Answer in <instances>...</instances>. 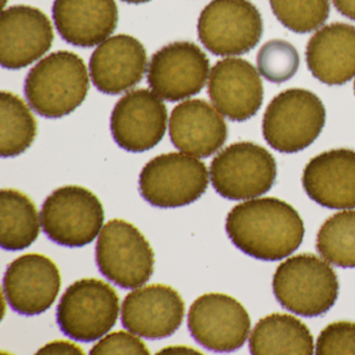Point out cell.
<instances>
[{
    "label": "cell",
    "instance_id": "obj_9",
    "mask_svg": "<svg viewBox=\"0 0 355 355\" xmlns=\"http://www.w3.org/2000/svg\"><path fill=\"white\" fill-rule=\"evenodd\" d=\"M155 252L144 234L130 222L113 219L101 232L96 244L99 271L122 288L148 282L155 270Z\"/></svg>",
    "mask_w": 355,
    "mask_h": 355
},
{
    "label": "cell",
    "instance_id": "obj_33",
    "mask_svg": "<svg viewBox=\"0 0 355 355\" xmlns=\"http://www.w3.org/2000/svg\"><path fill=\"white\" fill-rule=\"evenodd\" d=\"M124 3H132V5H141V3H146L151 0H122Z\"/></svg>",
    "mask_w": 355,
    "mask_h": 355
},
{
    "label": "cell",
    "instance_id": "obj_10",
    "mask_svg": "<svg viewBox=\"0 0 355 355\" xmlns=\"http://www.w3.org/2000/svg\"><path fill=\"white\" fill-rule=\"evenodd\" d=\"M199 40L215 55L234 57L252 51L263 33V18L248 0H211L198 19Z\"/></svg>",
    "mask_w": 355,
    "mask_h": 355
},
{
    "label": "cell",
    "instance_id": "obj_24",
    "mask_svg": "<svg viewBox=\"0 0 355 355\" xmlns=\"http://www.w3.org/2000/svg\"><path fill=\"white\" fill-rule=\"evenodd\" d=\"M38 209L30 197L14 189L0 193V246L18 251L36 242L40 234Z\"/></svg>",
    "mask_w": 355,
    "mask_h": 355
},
{
    "label": "cell",
    "instance_id": "obj_29",
    "mask_svg": "<svg viewBox=\"0 0 355 355\" xmlns=\"http://www.w3.org/2000/svg\"><path fill=\"white\" fill-rule=\"evenodd\" d=\"M318 355L355 354V323L348 321L329 324L318 336Z\"/></svg>",
    "mask_w": 355,
    "mask_h": 355
},
{
    "label": "cell",
    "instance_id": "obj_2",
    "mask_svg": "<svg viewBox=\"0 0 355 355\" xmlns=\"http://www.w3.org/2000/svg\"><path fill=\"white\" fill-rule=\"evenodd\" d=\"M90 88L84 60L61 51L43 58L28 72L24 93L30 107L39 115L58 119L82 105Z\"/></svg>",
    "mask_w": 355,
    "mask_h": 355
},
{
    "label": "cell",
    "instance_id": "obj_23",
    "mask_svg": "<svg viewBox=\"0 0 355 355\" xmlns=\"http://www.w3.org/2000/svg\"><path fill=\"white\" fill-rule=\"evenodd\" d=\"M249 348L255 355H311L315 350L307 326L286 313H272L259 320L251 334Z\"/></svg>",
    "mask_w": 355,
    "mask_h": 355
},
{
    "label": "cell",
    "instance_id": "obj_35",
    "mask_svg": "<svg viewBox=\"0 0 355 355\" xmlns=\"http://www.w3.org/2000/svg\"><path fill=\"white\" fill-rule=\"evenodd\" d=\"M354 94H355V82H354Z\"/></svg>",
    "mask_w": 355,
    "mask_h": 355
},
{
    "label": "cell",
    "instance_id": "obj_4",
    "mask_svg": "<svg viewBox=\"0 0 355 355\" xmlns=\"http://www.w3.org/2000/svg\"><path fill=\"white\" fill-rule=\"evenodd\" d=\"M325 121V107L315 93L288 89L268 105L263 119V138L279 153H299L317 140Z\"/></svg>",
    "mask_w": 355,
    "mask_h": 355
},
{
    "label": "cell",
    "instance_id": "obj_27",
    "mask_svg": "<svg viewBox=\"0 0 355 355\" xmlns=\"http://www.w3.org/2000/svg\"><path fill=\"white\" fill-rule=\"evenodd\" d=\"M278 21L296 34L319 30L329 17V0H270Z\"/></svg>",
    "mask_w": 355,
    "mask_h": 355
},
{
    "label": "cell",
    "instance_id": "obj_16",
    "mask_svg": "<svg viewBox=\"0 0 355 355\" xmlns=\"http://www.w3.org/2000/svg\"><path fill=\"white\" fill-rule=\"evenodd\" d=\"M121 309L124 327L148 340H159L175 334L186 313L180 293L162 284L132 291L124 299Z\"/></svg>",
    "mask_w": 355,
    "mask_h": 355
},
{
    "label": "cell",
    "instance_id": "obj_12",
    "mask_svg": "<svg viewBox=\"0 0 355 355\" xmlns=\"http://www.w3.org/2000/svg\"><path fill=\"white\" fill-rule=\"evenodd\" d=\"M209 70L205 51L195 43L180 41L166 45L153 55L147 80L162 99L178 103L201 92Z\"/></svg>",
    "mask_w": 355,
    "mask_h": 355
},
{
    "label": "cell",
    "instance_id": "obj_21",
    "mask_svg": "<svg viewBox=\"0 0 355 355\" xmlns=\"http://www.w3.org/2000/svg\"><path fill=\"white\" fill-rule=\"evenodd\" d=\"M53 17L63 40L88 49L115 32L119 12L115 0H55Z\"/></svg>",
    "mask_w": 355,
    "mask_h": 355
},
{
    "label": "cell",
    "instance_id": "obj_32",
    "mask_svg": "<svg viewBox=\"0 0 355 355\" xmlns=\"http://www.w3.org/2000/svg\"><path fill=\"white\" fill-rule=\"evenodd\" d=\"M332 3L343 16L355 21V0H332Z\"/></svg>",
    "mask_w": 355,
    "mask_h": 355
},
{
    "label": "cell",
    "instance_id": "obj_13",
    "mask_svg": "<svg viewBox=\"0 0 355 355\" xmlns=\"http://www.w3.org/2000/svg\"><path fill=\"white\" fill-rule=\"evenodd\" d=\"M167 123V107L148 89L126 93L112 112L114 140L128 153H145L157 146L165 136Z\"/></svg>",
    "mask_w": 355,
    "mask_h": 355
},
{
    "label": "cell",
    "instance_id": "obj_26",
    "mask_svg": "<svg viewBox=\"0 0 355 355\" xmlns=\"http://www.w3.org/2000/svg\"><path fill=\"white\" fill-rule=\"evenodd\" d=\"M317 250L334 266L355 268V211L328 218L317 236Z\"/></svg>",
    "mask_w": 355,
    "mask_h": 355
},
{
    "label": "cell",
    "instance_id": "obj_18",
    "mask_svg": "<svg viewBox=\"0 0 355 355\" xmlns=\"http://www.w3.org/2000/svg\"><path fill=\"white\" fill-rule=\"evenodd\" d=\"M144 45L130 35L110 37L90 60V76L97 90L117 95L134 88L148 70Z\"/></svg>",
    "mask_w": 355,
    "mask_h": 355
},
{
    "label": "cell",
    "instance_id": "obj_7",
    "mask_svg": "<svg viewBox=\"0 0 355 355\" xmlns=\"http://www.w3.org/2000/svg\"><path fill=\"white\" fill-rule=\"evenodd\" d=\"M40 217L43 232L53 242L76 248L90 244L101 234L105 209L88 189L65 186L45 199Z\"/></svg>",
    "mask_w": 355,
    "mask_h": 355
},
{
    "label": "cell",
    "instance_id": "obj_19",
    "mask_svg": "<svg viewBox=\"0 0 355 355\" xmlns=\"http://www.w3.org/2000/svg\"><path fill=\"white\" fill-rule=\"evenodd\" d=\"M172 144L187 155L207 159L227 140L221 113L203 99H189L176 105L169 119Z\"/></svg>",
    "mask_w": 355,
    "mask_h": 355
},
{
    "label": "cell",
    "instance_id": "obj_1",
    "mask_svg": "<svg viewBox=\"0 0 355 355\" xmlns=\"http://www.w3.org/2000/svg\"><path fill=\"white\" fill-rule=\"evenodd\" d=\"M226 232L234 246L261 261L286 259L297 250L305 228L298 211L277 198L251 199L228 213Z\"/></svg>",
    "mask_w": 355,
    "mask_h": 355
},
{
    "label": "cell",
    "instance_id": "obj_25",
    "mask_svg": "<svg viewBox=\"0 0 355 355\" xmlns=\"http://www.w3.org/2000/svg\"><path fill=\"white\" fill-rule=\"evenodd\" d=\"M38 123L24 99L12 92L0 93V155L15 157L26 153L37 137Z\"/></svg>",
    "mask_w": 355,
    "mask_h": 355
},
{
    "label": "cell",
    "instance_id": "obj_14",
    "mask_svg": "<svg viewBox=\"0 0 355 355\" xmlns=\"http://www.w3.org/2000/svg\"><path fill=\"white\" fill-rule=\"evenodd\" d=\"M59 267L40 253H28L12 261L3 277V293L20 315H41L53 306L61 291Z\"/></svg>",
    "mask_w": 355,
    "mask_h": 355
},
{
    "label": "cell",
    "instance_id": "obj_22",
    "mask_svg": "<svg viewBox=\"0 0 355 355\" xmlns=\"http://www.w3.org/2000/svg\"><path fill=\"white\" fill-rule=\"evenodd\" d=\"M307 67L323 84L342 86L355 76V26L331 24L315 32L307 43Z\"/></svg>",
    "mask_w": 355,
    "mask_h": 355
},
{
    "label": "cell",
    "instance_id": "obj_15",
    "mask_svg": "<svg viewBox=\"0 0 355 355\" xmlns=\"http://www.w3.org/2000/svg\"><path fill=\"white\" fill-rule=\"evenodd\" d=\"M55 33L44 12L31 6L3 10L0 20V63L20 70L34 64L53 46Z\"/></svg>",
    "mask_w": 355,
    "mask_h": 355
},
{
    "label": "cell",
    "instance_id": "obj_30",
    "mask_svg": "<svg viewBox=\"0 0 355 355\" xmlns=\"http://www.w3.org/2000/svg\"><path fill=\"white\" fill-rule=\"evenodd\" d=\"M132 334L123 330L112 332L93 346L90 354H150V351L147 348L145 343Z\"/></svg>",
    "mask_w": 355,
    "mask_h": 355
},
{
    "label": "cell",
    "instance_id": "obj_28",
    "mask_svg": "<svg viewBox=\"0 0 355 355\" xmlns=\"http://www.w3.org/2000/svg\"><path fill=\"white\" fill-rule=\"evenodd\" d=\"M299 64L300 58L297 49L288 41L280 39L268 41L257 53L259 74L273 84L291 80L298 71Z\"/></svg>",
    "mask_w": 355,
    "mask_h": 355
},
{
    "label": "cell",
    "instance_id": "obj_34",
    "mask_svg": "<svg viewBox=\"0 0 355 355\" xmlns=\"http://www.w3.org/2000/svg\"><path fill=\"white\" fill-rule=\"evenodd\" d=\"M6 3H7V0H3V7H5Z\"/></svg>",
    "mask_w": 355,
    "mask_h": 355
},
{
    "label": "cell",
    "instance_id": "obj_3",
    "mask_svg": "<svg viewBox=\"0 0 355 355\" xmlns=\"http://www.w3.org/2000/svg\"><path fill=\"white\" fill-rule=\"evenodd\" d=\"M273 292L278 302L302 317L327 313L338 296V280L331 266L311 253L286 259L273 276Z\"/></svg>",
    "mask_w": 355,
    "mask_h": 355
},
{
    "label": "cell",
    "instance_id": "obj_20",
    "mask_svg": "<svg viewBox=\"0 0 355 355\" xmlns=\"http://www.w3.org/2000/svg\"><path fill=\"white\" fill-rule=\"evenodd\" d=\"M302 184L322 207L355 209V151L334 149L313 157L305 166Z\"/></svg>",
    "mask_w": 355,
    "mask_h": 355
},
{
    "label": "cell",
    "instance_id": "obj_5",
    "mask_svg": "<svg viewBox=\"0 0 355 355\" xmlns=\"http://www.w3.org/2000/svg\"><path fill=\"white\" fill-rule=\"evenodd\" d=\"M119 296L115 288L97 278H83L61 297L57 322L65 336L91 343L105 336L117 323Z\"/></svg>",
    "mask_w": 355,
    "mask_h": 355
},
{
    "label": "cell",
    "instance_id": "obj_17",
    "mask_svg": "<svg viewBox=\"0 0 355 355\" xmlns=\"http://www.w3.org/2000/svg\"><path fill=\"white\" fill-rule=\"evenodd\" d=\"M207 89L214 107L232 121L250 119L263 105L261 74L246 60L226 58L218 61L209 73Z\"/></svg>",
    "mask_w": 355,
    "mask_h": 355
},
{
    "label": "cell",
    "instance_id": "obj_8",
    "mask_svg": "<svg viewBox=\"0 0 355 355\" xmlns=\"http://www.w3.org/2000/svg\"><path fill=\"white\" fill-rule=\"evenodd\" d=\"M211 184L230 200H248L271 190L277 176L273 155L252 142H238L218 153L209 168Z\"/></svg>",
    "mask_w": 355,
    "mask_h": 355
},
{
    "label": "cell",
    "instance_id": "obj_11",
    "mask_svg": "<svg viewBox=\"0 0 355 355\" xmlns=\"http://www.w3.org/2000/svg\"><path fill=\"white\" fill-rule=\"evenodd\" d=\"M191 336L214 352H232L246 342L250 332L248 311L234 297L207 293L198 297L188 313Z\"/></svg>",
    "mask_w": 355,
    "mask_h": 355
},
{
    "label": "cell",
    "instance_id": "obj_31",
    "mask_svg": "<svg viewBox=\"0 0 355 355\" xmlns=\"http://www.w3.org/2000/svg\"><path fill=\"white\" fill-rule=\"evenodd\" d=\"M38 354H85V351L78 345L68 340H53L38 351Z\"/></svg>",
    "mask_w": 355,
    "mask_h": 355
},
{
    "label": "cell",
    "instance_id": "obj_6",
    "mask_svg": "<svg viewBox=\"0 0 355 355\" xmlns=\"http://www.w3.org/2000/svg\"><path fill=\"white\" fill-rule=\"evenodd\" d=\"M209 171L200 159L184 153L155 157L143 168L139 188L159 209H176L198 200L209 187Z\"/></svg>",
    "mask_w": 355,
    "mask_h": 355
}]
</instances>
